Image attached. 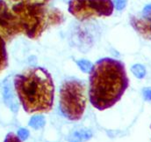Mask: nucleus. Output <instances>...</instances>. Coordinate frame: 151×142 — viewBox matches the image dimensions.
Returning a JSON list of instances; mask_svg holds the SVG:
<instances>
[{"label":"nucleus","mask_w":151,"mask_h":142,"mask_svg":"<svg viewBox=\"0 0 151 142\" xmlns=\"http://www.w3.org/2000/svg\"><path fill=\"white\" fill-rule=\"evenodd\" d=\"M128 87L124 65L113 58L97 62L90 71L89 96L91 105L105 110L118 103Z\"/></svg>","instance_id":"nucleus-1"},{"label":"nucleus","mask_w":151,"mask_h":142,"mask_svg":"<svg viewBox=\"0 0 151 142\" xmlns=\"http://www.w3.org/2000/svg\"><path fill=\"white\" fill-rule=\"evenodd\" d=\"M18 97L27 113H47L54 105L55 85L51 74L42 67H33L14 79Z\"/></svg>","instance_id":"nucleus-2"},{"label":"nucleus","mask_w":151,"mask_h":142,"mask_svg":"<svg viewBox=\"0 0 151 142\" xmlns=\"http://www.w3.org/2000/svg\"><path fill=\"white\" fill-rule=\"evenodd\" d=\"M59 95V105L63 115L70 121L80 120L87 103L85 84L79 79H68L61 87Z\"/></svg>","instance_id":"nucleus-3"},{"label":"nucleus","mask_w":151,"mask_h":142,"mask_svg":"<svg viewBox=\"0 0 151 142\" xmlns=\"http://www.w3.org/2000/svg\"><path fill=\"white\" fill-rule=\"evenodd\" d=\"M69 9L77 19L85 20L111 15L113 4L111 0H71Z\"/></svg>","instance_id":"nucleus-4"},{"label":"nucleus","mask_w":151,"mask_h":142,"mask_svg":"<svg viewBox=\"0 0 151 142\" xmlns=\"http://www.w3.org/2000/svg\"><path fill=\"white\" fill-rule=\"evenodd\" d=\"M4 100L5 102L7 103H12L13 101V94H12V87L11 85L7 84L4 87Z\"/></svg>","instance_id":"nucleus-5"},{"label":"nucleus","mask_w":151,"mask_h":142,"mask_svg":"<svg viewBox=\"0 0 151 142\" xmlns=\"http://www.w3.org/2000/svg\"><path fill=\"white\" fill-rule=\"evenodd\" d=\"M77 65H78V66L80 67V69L82 71H85V72H88V71H91V67H92L91 64L87 60H80V61L77 62Z\"/></svg>","instance_id":"nucleus-6"},{"label":"nucleus","mask_w":151,"mask_h":142,"mask_svg":"<svg viewBox=\"0 0 151 142\" xmlns=\"http://www.w3.org/2000/svg\"><path fill=\"white\" fill-rule=\"evenodd\" d=\"M4 142H22V141L19 138V136H17L14 133H11L6 136V138H5Z\"/></svg>","instance_id":"nucleus-7"},{"label":"nucleus","mask_w":151,"mask_h":142,"mask_svg":"<svg viewBox=\"0 0 151 142\" xmlns=\"http://www.w3.org/2000/svg\"><path fill=\"white\" fill-rule=\"evenodd\" d=\"M18 136L19 138L22 141V140H26L28 137V132L25 129H20L18 133Z\"/></svg>","instance_id":"nucleus-8"},{"label":"nucleus","mask_w":151,"mask_h":142,"mask_svg":"<svg viewBox=\"0 0 151 142\" xmlns=\"http://www.w3.org/2000/svg\"><path fill=\"white\" fill-rule=\"evenodd\" d=\"M114 4L118 10H121L126 5V0H114Z\"/></svg>","instance_id":"nucleus-9"}]
</instances>
